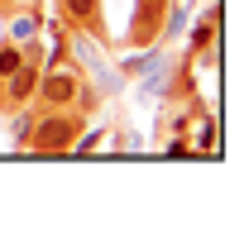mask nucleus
Segmentation results:
<instances>
[{"label": "nucleus", "instance_id": "f257e3e1", "mask_svg": "<svg viewBox=\"0 0 249 239\" xmlns=\"http://www.w3.org/2000/svg\"><path fill=\"white\" fill-rule=\"evenodd\" d=\"M96 101V86L87 82V72L77 62H53V67H38V91H34V105L38 110H82Z\"/></svg>", "mask_w": 249, "mask_h": 239}, {"label": "nucleus", "instance_id": "f03ea898", "mask_svg": "<svg viewBox=\"0 0 249 239\" xmlns=\"http://www.w3.org/2000/svg\"><path fill=\"white\" fill-rule=\"evenodd\" d=\"M82 134V110H34V134L29 153L38 158H62Z\"/></svg>", "mask_w": 249, "mask_h": 239}, {"label": "nucleus", "instance_id": "7ed1b4c3", "mask_svg": "<svg viewBox=\"0 0 249 239\" xmlns=\"http://www.w3.org/2000/svg\"><path fill=\"white\" fill-rule=\"evenodd\" d=\"M0 86H5L0 101H5L10 110H15V105H34V91H38V58H24L5 82H0Z\"/></svg>", "mask_w": 249, "mask_h": 239}, {"label": "nucleus", "instance_id": "20e7f679", "mask_svg": "<svg viewBox=\"0 0 249 239\" xmlns=\"http://www.w3.org/2000/svg\"><path fill=\"white\" fill-rule=\"evenodd\" d=\"M216 38H220V5H211V10L192 24V34H187V58L216 62Z\"/></svg>", "mask_w": 249, "mask_h": 239}, {"label": "nucleus", "instance_id": "39448f33", "mask_svg": "<svg viewBox=\"0 0 249 239\" xmlns=\"http://www.w3.org/2000/svg\"><path fill=\"white\" fill-rule=\"evenodd\" d=\"M139 77H144V82H139V96H144V101H163V96H173V77H178V62L158 53V58L149 62V67H144Z\"/></svg>", "mask_w": 249, "mask_h": 239}, {"label": "nucleus", "instance_id": "423d86ee", "mask_svg": "<svg viewBox=\"0 0 249 239\" xmlns=\"http://www.w3.org/2000/svg\"><path fill=\"white\" fill-rule=\"evenodd\" d=\"M43 34V15L38 10H19V15H10V24H5V38L10 43H29Z\"/></svg>", "mask_w": 249, "mask_h": 239}, {"label": "nucleus", "instance_id": "0eeeda50", "mask_svg": "<svg viewBox=\"0 0 249 239\" xmlns=\"http://www.w3.org/2000/svg\"><path fill=\"white\" fill-rule=\"evenodd\" d=\"M62 15H67V24L96 29L101 24V0H62Z\"/></svg>", "mask_w": 249, "mask_h": 239}, {"label": "nucleus", "instance_id": "6e6552de", "mask_svg": "<svg viewBox=\"0 0 249 239\" xmlns=\"http://www.w3.org/2000/svg\"><path fill=\"white\" fill-rule=\"evenodd\" d=\"M29 134H34V105H15V120H10L15 149H29Z\"/></svg>", "mask_w": 249, "mask_h": 239}, {"label": "nucleus", "instance_id": "1a4fd4ad", "mask_svg": "<svg viewBox=\"0 0 249 239\" xmlns=\"http://www.w3.org/2000/svg\"><path fill=\"white\" fill-rule=\"evenodd\" d=\"M19 62H24V48L5 38V43H0V82H5V77H10V72H15Z\"/></svg>", "mask_w": 249, "mask_h": 239}, {"label": "nucleus", "instance_id": "9d476101", "mask_svg": "<svg viewBox=\"0 0 249 239\" xmlns=\"http://www.w3.org/2000/svg\"><path fill=\"white\" fill-rule=\"evenodd\" d=\"M101 144H106V129H87V134H77V144L67 153H96Z\"/></svg>", "mask_w": 249, "mask_h": 239}, {"label": "nucleus", "instance_id": "9b49d317", "mask_svg": "<svg viewBox=\"0 0 249 239\" xmlns=\"http://www.w3.org/2000/svg\"><path fill=\"white\" fill-rule=\"evenodd\" d=\"M0 5H5V0H0Z\"/></svg>", "mask_w": 249, "mask_h": 239}]
</instances>
